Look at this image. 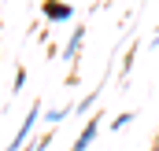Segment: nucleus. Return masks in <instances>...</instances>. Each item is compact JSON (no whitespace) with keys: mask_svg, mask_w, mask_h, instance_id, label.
<instances>
[{"mask_svg":"<svg viewBox=\"0 0 159 151\" xmlns=\"http://www.w3.org/2000/svg\"><path fill=\"white\" fill-rule=\"evenodd\" d=\"M37 118H41V103H34V107H30V114L22 118V125H19V133H15V140H11V144H7L4 151H19V148H22V144L30 140V133H34V125H37Z\"/></svg>","mask_w":159,"mask_h":151,"instance_id":"nucleus-1","label":"nucleus"},{"mask_svg":"<svg viewBox=\"0 0 159 151\" xmlns=\"http://www.w3.org/2000/svg\"><path fill=\"white\" fill-rule=\"evenodd\" d=\"M41 11H44L48 22H67V19H74V7H70L67 0H44Z\"/></svg>","mask_w":159,"mask_h":151,"instance_id":"nucleus-2","label":"nucleus"},{"mask_svg":"<svg viewBox=\"0 0 159 151\" xmlns=\"http://www.w3.org/2000/svg\"><path fill=\"white\" fill-rule=\"evenodd\" d=\"M96 133H100V114H93V118L85 122V129L78 133V140L70 144V151H89V144L96 140Z\"/></svg>","mask_w":159,"mask_h":151,"instance_id":"nucleus-3","label":"nucleus"},{"mask_svg":"<svg viewBox=\"0 0 159 151\" xmlns=\"http://www.w3.org/2000/svg\"><path fill=\"white\" fill-rule=\"evenodd\" d=\"M81 44H85V26H74V33H70V41L63 44V59L74 67L78 63V55H81Z\"/></svg>","mask_w":159,"mask_h":151,"instance_id":"nucleus-4","label":"nucleus"},{"mask_svg":"<svg viewBox=\"0 0 159 151\" xmlns=\"http://www.w3.org/2000/svg\"><path fill=\"white\" fill-rule=\"evenodd\" d=\"M96 100H100V88H93V92H89V96L81 100V103H78V107H74V111H78V114H89V111H93V107H96Z\"/></svg>","mask_w":159,"mask_h":151,"instance_id":"nucleus-5","label":"nucleus"},{"mask_svg":"<svg viewBox=\"0 0 159 151\" xmlns=\"http://www.w3.org/2000/svg\"><path fill=\"white\" fill-rule=\"evenodd\" d=\"M129 122H133V111H122L119 118H111V129H126Z\"/></svg>","mask_w":159,"mask_h":151,"instance_id":"nucleus-6","label":"nucleus"},{"mask_svg":"<svg viewBox=\"0 0 159 151\" xmlns=\"http://www.w3.org/2000/svg\"><path fill=\"white\" fill-rule=\"evenodd\" d=\"M141 52V44H133L129 52H126V59H122V74H129V67H133V55Z\"/></svg>","mask_w":159,"mask_h":151,"instance_id":"nucleus-7","label":"nucleus"},{"mask_svg":"<svg viewBox=\"0 0 159 151\" xmlns=\"http://www.w3.org/2000/svg\"><path fill=\"white\" fill-rule=\"evenodd\" d=\"M48 144H52V133H44V136H37V140H34V148H30V151H44Z\"/></svg>","mask_w":159,"mask_h":151,"instance_id":"nucleus-8","label":"nucleus"},{"mask_svg":"<svg viewBox=\"0 0 159 151\" xmlns=\"http://www.w3.org/2000/svg\"><path fill=\"white\" fill-rule=\"evenodd\" d=\"M70 111H48V125H56V122H63Z\"/></svg>","mask_w":159,"mask_h":151,"instance_id":"nucleus-9","label":"nucleus"},{"mask_svg":"<svg viewBox=\"0 0 159 151\" xmlns=\"http://www.w3.org/2000/svg\"><path fill=\"white\" fill-rule=\"evenodd\" d=\"M148 151H159V140H156V144H152V148H148Z\"/></svg>","mask_w":159,"mask_h":151,"instance_id":"nucleus-10","label":"nucleus"},{"mask_svg":"<svg viewBox=\"0 0 159 151\" xmlns=\"http://www.w3.org/2000/svg\"><path fill=\"white\" fill-rule=\"evenodd\" d=\"M156 33H159V26H156Z\"/></svg>","mask_w":159,"mask_h":151,"instance_id":"nucleus-11","label":"nucleus"},{"mask_svg":"<svg viewBox=\"0 0 159 151\" xmlns=\"http://www.w3.org/2000/svg\"><path fill=\"white\" fill-rule=\"evenodd\" d=\"M156 140H159V136H156Z\"/></svg>","mask_w":159,"mask_h":151,"instance_id":"nucleus-12","label":"nucleus"}]
</instances>
